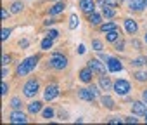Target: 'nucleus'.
<instances>
[{
  "instance_id": "obj_1",
  "label": "nucleus",
  "mask_w": 147,
  "mask_h": 125,
  "mask_svg": "<svg viewBox=\"0 0 147 125\" xmlns=\"http://www.w3.org/2000/svg\"><path fill=\"white\" fill-rule=\"evenodd\" d=\"M36 62H38V56H31V57L24 59L23 62H19V65H18L16 75H18V77H24V75H28L30 71H33V70H35Z\"/></svg>"
},
{
  "instance_id": "obj_2",
  "label": "nucleus",
  "mask_w": 147,
  "mask_h": 125,
  "mask_svg": "<svg viewBox=\"0 0 147 125\" xmlns=\"http://www.w3.org/2000/svg\"><path fill=\"white\" fill-rule=\"evenodd\" d=\"M50 66L54 70H64L67 66V57L62 56V54H54L50 57Z\"/></svg>"
},
{
  "instance_id": "obj_3",
  "label": "nucleus",
  "mask_w": 147,
  "mask_h": 125,
  "mask_svg": "<svg viewBox=\"0 0 147 125\" xmlns=\"http://www.w3.org/2000/svg\"><path fill=\"white\" fill-rule=\"evenodd\" d=\"M97 96H99V90L94 85L88 87V89H80V92H78V97L83 99V101H94Z\"/></svg>"
},
{
  "instance_id": "obj_4",
  "label": "nucleus",
  "mask_w": 147,
  "mask_h": 125,
  "mask_svg": "<svg viewBox=\"0 0 147 125\" xmlns=\"http://www.w3.org/2000/svg\"><path fill=\"white\" fill-rule=\"evenodd\" d=\"M113 90H114L116 94H119V96H126V94L130 92V84H128L126 80H116V82L113 84Z\"/></svg>"
},
{
  "instance_id": "obj_5",
  "label": "nucleus",
  "mask_w": 147,
  "mask_h": 125,
  "mask_svg": "<svg viewBox=\"0 0 147 125\" xmlns=\"http://www.w3.org/2000/svg\"><path fill=\"white\" fill-rule=\"evenodd\" d=\"M38 89H40V85H38V82H36V80H30V82H26V84H24V87H23V90H24V96H26V97H35V96H36V92H38Z\"/></svg>"
},
{
  "instance_id": "obj_6",
  "label": "nucleus",
  "mask_w": 147,
  "mask_h": 125,
  "mask_svg": "<svg viewBox=\"0 0 147 125\" xmlns=\"http://www.w3.org/2000/svg\"><path fill=\"white\" fill-rule=\"evenodd\" d=\"M80 9L90 16L92 12H95V0H80Z\"/></svg>"
},
{
  "instance_id": "obj_7",
  "label": "nucleus",
  "mask_w": 147,
  "mask_h": 125,
  "mask_svg": "<svg viewBox=\"0 0 147 125\" xmlns=\"http://www.w3.org/2000/svg\"><path fill=\"white\" fill-rule=\"evenodd\" d=\"M88 66H90L92 71L97 73V75H104V73H106V68H104V65H102L99 59H90V61H88Z\"/></svg>"
},
{
  "instance_id": "obj_8",
  "label": "nucleus",
  "mask_w": 147,
  "mask_h": 125,
  "mask_svg": "<svg viewBox=\"0 0 147 125\" xmlns=\"http://www.w3.org/2000/svg\"><path fill=\"white\" fill-rule=\"evenodd\" d=\"M57 94H59V87L52 84V85H47V89L43 92V97H45V101H52V99L57 97Z\"/></svg>"
},
{
  "instance_id": "obj_9",
  "label": "nucleus",
  "mask_w": 147,
  "mask_h": 125,
  "mask_svg": "<svg viewBox=\"0 0 147 125\" xmlns=\"http://www.w3.org/2000/svg\"><path fill=\"white\" fill-rule=\"evenodd\" d=\"M131 111H133V115H145L147 113V103L145 101H135L131 104Z\"/></svg>"
},
{
  "instance_id": "obj_10",
  "label": "nucleus",
  "mask_w": 147,
  "mask_h": 125,
  "mask_svg": "<svg viewBox=\"0 0 147 125\" xmlns=\"http://www.w3.org/2000/svg\"><path fill=\"white\" fill-rule=\"evenodd\" d=\"M9 122H12V123H26L28 118H26V115L21 113V111H12V113L9 115Z\"/></svg>"
},
{
  "instance_id": "obj_11",
  "label": "nucleus",
  "mask_w": 147,
  "mask_h": 125,
  "mask_svg": "<svg viewBox=\"0 0 147 125\" xmlns=\"http://www.w3.org/2000/svg\"><path fill=\"white\" fill-rule=\"evenodd\" d=\"M92 77H94V71H92V68H90V66H87V68H83V70L80 71V80H82V82H85V84L92 82Z\"/></svg>"
},
{
  "instance_id": "obj_12",
  "label": "nucleus",
  "mask_w": 147,
  "mask_h": 125,
  "mask_svg": "<svg viewBox=\"0 0 147 125\" xmlns=\"http://www.w3.org/2000/svg\"><path fill=\"white\" fill-rule=\"evenodd\" d=\"M107 68H109L111 71H121V70H123V65H121L116 57H109V59H107Z\"/></svg>"
},
{
  "instance_id": "obj_13",
  "label": "nucleus",
  "mask_w": 147,
  "mask_h": 125,
  "mask_svg": "<svg viewBox=\"0 0 147 125\" xmlns=\"http://www.w3.org/2000/svg\"><path fill=\"white\" fill-rule=\"evenodd\" d=\"M147 7L145 0H130V9L131 11H144Z\"/></svg>"
},
{
  "instance_id": "obj_14",
  "label": "nucleus",
  "mask_w": 147,
  "mask_h": 125,
  "mask_svg": "<svg viewBox=\"0 0 147 125\" xmlns=\"http://www.w3.org/2000/svg\"><path fill=\"white\" fill-rule=\"evenodd\" d=\"M125 28H126V31H128L130 35H135L137 30H138V26H137V23H135L133 19H125Z\"/></svg>"
},
{
  "instance_id": "obj_15",
  "label": "nucleus",
  "mask_w": 147,
  "mask_h": 125,
  "mask_svg": "<svg viewBox=\"0 0 147 125\" xmlns=\"http://www.w3.org/2000/svg\"><path fill=\"white\" fill-rule=\"evenodd\" d=\"M28 111H30L31 115L40 113V111H42V103H40V101H33V103H30V104H28Z\"/></svg>"
},
{
  "instance_id": "obj_16",
  "label": "nucleus",
  "mask_w": 147,
  "mask_h": 125,
  "mask_svg": "<svg viewBox=\"0 0 147 125\" xmlns=\"http://www.w3.org/2000/svg\"><path fill=\"white\" fill-rule=\"evenodd\" d=\"M64 7H66V5H64V2H57L55 5H52V7H50V11H49V14H50V16H55V14H61V12L64 11Z\"/></svg>"
},
{
  "instance_id": "obj_17",
  "label": "nucleus",
  "mask_w": 147,
  "mask_h": 125,
  "mask_svg": "<svg viewBox=\"0 0 147 125\" xmlns=\"http://www.w3.org/2000/svg\"><path fill=\"white\" fill-rule=\"evenodd\" d=\"M119 30H113V31H107L106 33V40L107 42H116V40H119Z\"/></svg>"
},
{
  "instance_id": "obj_18",
  "label": "nucleus",
  "mask_w": 147,
  "mask_h": 125,
  "mask_svg": "<svg viewBox=\"0 0 147 125\" xmlns=\"http://www.w3.org/2000/svg\"><path fill=\"white\" fill-rule=\"evenodd\" d=\"M99 85H100V89H102V90H109V89L113 87V84H111L109 77H100V80H99Z\"/></svg>"
},
{
  "instance_id": "obj_19",
  "label": "nucleus",
  "mask_w": 147,
  "mask_h": 125,
  "mask_svg": "<svg viewBox=\"0 0 147 125\" xmlns=\"http://www.w3.org/2000/svg\"><path fill=\"white\" fill-rule=\"evenodd\" d=\"M102 106H104V108H107V109H114V108H116V103L113 101V97L104 96V97H102Z\"/></svg>"
},
{
  "instance_id": "obj_20",
  "label": "nucleus",
  "mask_w": 147,
  "mask_h": 125,
  "mask_svg": "<svg viewBox=\"0 0 147 125\" xmlns=\"http://www.w3.org/2000/svg\"><path fill=\"white\" fill-rule=\"evenodd\" d=\"M114 9L113 7H109V5H102V16L104 18H114Z\"/></svg>"
},
{
  "instance_id": "obj_21",
  "label": "nucleus",
  "mask_w": 147,
  "mask_h": 125,
  "mask_svg": "<svg viewBox=\"0 0 147 125\" xmlns=\"http://www.w3.org/2000/svg\"><path fill=\"white\" fill-rule=\"evenodd\" d=\"M100 30L107 33V31H113V30H118V24H116V23H104V24L100 26Z\"/></svg>"
},
{
  "instance_id": "obj_22",
  "label": "nucleus",
  "mask_w": 147,
  "mask_h": 125,
  "mask_svg": "<svg viewBox=\"0 0 147 125\" xmlns=\"http://www.w3.org/2000/svg\"><path fill=\"white\" fill-rule=\"evenodd\" d=\"M52 45H54V38H50V37H47V38L42 42V49H43V50H50Z\"/></svg>"
},
{
  "instance_id": "obj_23",
  "label": "nucleus",
  "mask_w": 147,
  "mask_h": 125,
  "mask_svg": "<svg viewBox=\"0 0 147 125\" xmlns=\"http://www.w3.org/2000/svg\"><path fill=\"white\" fill-rule=\"evenodd\" d=\"M88 19H90V24H100V14H97V12H92L90 16H88Z\"/></svg>"
},
{
  "instance_id": "obj_24",
  "label": "nucleus",
  "mask_w": 147,
  "mask_h": 125,
  "mask_svg": "<svg viewBox=\"0 0 147 125\" xmlns=\"http://www.w3.org/2000/svg\"><path fill=\"white\" fill-rule=\"evenodd\" d=\"M23 7H24V5H23L21 2H14V4L11 5V12H12V14H18V12L23 11Z\"/></svg>"
},
{
  "instance_id": "obj_25",
  "label": "nucleus",
  "mask_w": 147,
  "mask_h": 125,
  "mask_svg": "<svg viewBox=\"0 0 147 125\" xmlns=\"http://www.w3.org/2000/svg\"><path fill=\"white\" fill-rule=\"evenodd\" d=\"M76 26H78V18H76V14H73V16L69 18V28L75 30Z\"/></svg>"
},
{
  "instance_id": "obj_26",
  "label": "nucleus",
  "mask_w": 147,
  "mask_h": 125,
  "mask_svg": "<svg viewBox=\"0 0 147 125\" xmlns=\"http://www.w3.org/2000/svg\"><path fill=\"white\" fill-rule=\"evenodd\" d=\"M11 106H12L14 109H21V106H23V103H21V99H18V97H14V99H11Z\"/></svg>"
},
{
  "instance_id": "obj_27",
  "label": "nucleus",
  "mask_w": 147,
  "mask_h": 125,
  "mask_svg": "<svg viewBox=\"0 0 147 125\" xmlns=\"http://www.w3.org/2000/svg\"><path fill=\"white\" fill-rule=\"evenodd\" d=\"M42 115H43V118H45V120H50V118L54 116V109H52V108H45Z\"/></svg>"
},
{
  "instance_id": "obj_28",
  "label": "nucleus",
  "mask_w": 147,
  "mask_h": 125,
  "mask_svg": "<svg viewBox=\"0 0 147 125\" xmlns=\"http://www.w3.org/2000/svg\"><path fill=\"white\" fill-rule=\"evenodd\" d=\"M145 62H147L145 57H137V59L131 61V65H133V66H142V65H145Z\"/></svg>"
},
{
  "instance_id": "obj_29",
  "label": "nucleus",
  "mask_w": 147,
  "mask_h": 125,
  "mask_svg": "<svg viewBox=\"0 0 147 125\" xmlns=\"http://www.w3.org/2000/svg\"><path fill=\"white\" fill-rule=\"evenodd\" d=\"M133 77H135L138 82H145V80H147V73H144V71H137Z\"/></svg>"
},
{
  "instance_id": "obj_30",
  "label": "nucleus",
  "mask_w": 147,
  "mask_h": 125,
  "mask_svg": "<svg viewBox=\"0 0 147 125\" xmlns=\"http://www.w3.org/2000/svg\"><path fill=\"white\" fill-rule=\"evenodd\" d=\"M92 47H94V50L100 52V50H102V42H100V40H92Z\"/></svg>"
},
{
  "instance_id": "obj_31",
  "label": "nucleus",
  "mask_w": 147,
  "mask_h": 125,
  "mask_svg": "<svg viewBox=\"0 0 147 125\" xmlns=\"http://www.w3.org/2000/svg\"><path fill=\"white\" fill-rule=\"evenodd\" d=\"M121 0H106V4L104 5H109V7H118L119 5Z\"/></svg>"
},
{
  "instance_id": "obj_32",
  "label": "nucleus",
  "mask_w": 147,
  "mask_h": 125,
  "mask_svg": "<svg viewBox=\"0 0 147 125\" xmlns=\"http://www.w3.org/2000/svg\"><path fill=\"white\" fill-rule=\"evenodd\" d=\"M123 47H125V42H123V40H116V45H114V49H116L118 52H121V50H123Z\"/></svg>"
},
{
  "instance_id": "obj_33",
  "label": "nucleus",
  "mask_w": 147,
  "mask_h": 125,
  "mask_svg": "<svg viewBox=\"0 0 147 125\" xmlns=\"http://www.w3.org/2000/svg\"><path fill=\"white\" fill-rule=\"evenodd\" d=\"M9 35H11V30L4 28V30H2V40H7V38H9Z\"/></svg>"
},
{
  "instance_id": "obj_34",
  "label": "nucleus",
  "mask_w": 147,
  "mask_h": 125,
  "mask_svg": "<svg viewBox=\"0 0 147 125\" xmlns=\"http://www.w3.org/2000/svg\"><path fill=\"white\" fill-rule=\"evenodd\" d=\"M7 90H9L7 84H5V82H2V96H7Z\"/></svg>"
},
{
  "instance_id": "obj_35",
  "label": "nucleus",
  "mask_w": 147,
  "mask_h": 125,
  "mask_svg": "<svg viewBox=\"0 0 147 125\" xmlns=\"http://www.w3.org/2000/svg\"><path fill=\"white\" fill-rule=\"evenodd\" d=\"M9 62H11V57H9V56H4V57H2V65H4V66H7Z\"/></svg>"
},
{
  "instance_id": "obj_36",
  "label": "nucleus",
  "mask_w": 147,
  "mask_h": 125,
  "mask_svg": "<svg viewBox=\"0 0 147 125\" xmlns=\"http://www.w3.org/2000/svg\"><path fill=\"white\" fill-rule=\"evenodd\" d=\"M57 35H59V31H55V30H50L49 31V37L50 38H57Z\"/></svg>"
},
{
  "instance_id": "obj_37",
  "label": "nucleus",
  "mask_w": 147,
  "mask_h": 125,
  "mask_svg": "<svg viewBox=\"0 0 147 125\" xmlns=\"http://www.w3.org/2000/svg\"><path fill=\"white\" fill-rule=\"evenodd\" d=\"M125 122H128V123H137V118H131V116H126V118H125Z\"/></svg>"
},
{
  "instance_id": "obj_38",
  "label": "nucleus",
  "mask_w": 147,
  "mask_h": 125,
  "mask_svg": "<svg viewBox=\"0 0 147 125\" xmlns=\"http://www.w3.org/2000/svg\"><path fill=\"white\" fill-rule=\"evenodd\" d=\"M9 18V12H7V9H2V19H7Z\"/></svg>"
},
{
  "instance_id": "obj_39",
  "label": "nucleus",
  "mask_w": 147,
  "mask_h": 125,
  "mask_svg": "<svg viewBox=\"0 0 147 125\" xmlns=\"http://www.w3.org/2000/svg\"><path fill=\"white\" fill-rule=\"evenodd\" d=\"M7 75H9V70H7V66H4V70H2V77L5 78Z\"/></svg>"
},
{
  "instance_id": "obj_40",
  "label": "nucleus",
  "mask_w": 147,
  "mask_h": 125,
  "mask_svg": "<svg viewBox=\"0 0 147 125\" xmlns=\"http://www.w3.org/2000/svg\"><path fill=\"white\" fill-rule=\"evenodd\" d=\"M28 43H30L28 40H21V42H19V45H21V47H28Z\"/></svg>"
},
{
  "instance_id": "obj_41",
  "label": "nucleus",
  "mask_w": 147,
  "mask_h": 125,
  "mask_svg": "<svg viewBox=\"0 0 147 125\" xmlns=\"http://www.w3.org/2000/svg\"><path fill=\"white\" fill-rule=\"evenodd\" d=\"M83 52H85V45H80L78 47V54H83Z\"/></svg>"
},
{
  "instance_id": "obj_42",
  "label": "nucleus",
  "mask_w": 147,
  "mask_h": 125,
  "mask_svg": "<svg viewBox=\"0 0 147 125\" xmlns=\"http://www.w3.org/2000/svg\"><path fill=\"white\" fill-rule=\"evenodd\" d=\"M142 99H144V101H145V103H147V89H145V90H144V92H142Z\"/></svg>"
},
{
  "instance_id": "obj_43",
  "label": "nucleus",
  "mask_w": 147,
  "mask_h": 125,
  "mask_svg": "<svg viewBox=\"0 0 147 125\" xmlns=\"http://www.w3.org/2000/svg\"><path fill=\"white\" fill-rule=\"evenodd\" d=\"M109 122H111V123H119V122H121V120H119V118H111V120H109Z\"/></svg>"
},
{
  "instance_id": "obj_44",
  "label": "nucleus",
  "mask_w": 147,
  "mask_h": 125,
  "mask_svg": "<svg viewBox=\"0 0 147 125\" xmlns=\"http://www.w3.org/2000/svg\"><path fill=\"white\" fill-rule=\"evenodd\" d=\"M54 23H55L54 19H49V21H45V26H49V24H54Z\"/></svg>"
},
{
  "instance_id": "obj_45",
  "label": "nucleus",
  "mask_w": 147,
  "mask_h": 125,
  "mask_svg": "<svg viewBox=\"0 0 147 125\" xmlns=\"http://www.w3.org/2000/svg\"><path fill=\"white\" fill-rule=\"evenodd\" d=\"M144 40H145V43H147V33H145V37H144Z\"/></svg>"
},
{
  "instance_id": "obj_46",
  "label": "nucleus",
  "mask_w": 147,
  "mask_h": 125,
  "mask_svg": "<svg viewBox=\"0 0 147 125\" xmlns=\"http://www.w3.org/2000/svg\"><path fill=\"white\" fill-rule=\"evenodd\" d=\"M144 116H145V122H147V113H145V115H144Z\"/></svg>"
},
{
  "instance_id": "obj_47",
  "label": "nucleus",
  "mask_w": 147,
  "mask_h": 125,
  "mask_svg": "<svg viewBox=\"0 0 147 125\" xmlns=\"http://www.w3.org/2000/svg\"><path fill=\"white\" fill-rule=\"evenodd\" d=\"M145 4H147V0H145Z\"/></svg>"
},
{
  "instance_id": "obj_48",
  "label": "nucleus",
  "mask_w": 147,
  "mask_h": 125,
  "mask_svg": "<svg viewBox=\"0 0 147 125\" xmlns=\"http://www.w3.org/2000/svg\"><path fill=\"white\" fill-rule=\"evenodd\" d=\"M145 65H147V62H145Z\"/></svg>"
}]
</instances>
